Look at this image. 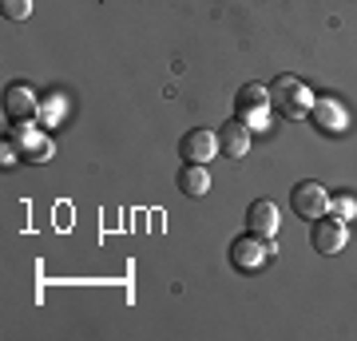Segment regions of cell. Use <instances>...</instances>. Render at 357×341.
Returning <instances> with one entry per match:
<instances>
[{"label": "cell", "mask_w": 357, "mask_h": 341, "mask_svg": "<svg viewBox=\"0 0 357 341\" xmlns=\"http://www.w3.org/2000/svg\"><path fill=\"white\" fill-rule=\"evenodd\" d=\"M266 107H270V88H262V84H246L234 100V115L246 127H266Z\"/></svg>", "instance_id": "4"}, {"label": "cell", "mask_w": 357, "mask_h": 341, "mask_svg": "<svg viewBox=\"0 0 357 341\" xmlns=\"http://www.w3.org/2000/svg\"><path fill=\"white\" fill-rule=\"evenodd\" d=\"M4 16L8 20H28L32 16V0H4Z\"/></svg>", "instance_id": "12"}, {"label": "cell", "mask_w": 357, "mask_h": 341, "mask_svg": "<svg viewBox=\"0 0 357 341\" xmlns=\"http://www.w3.org/2000/svg\"><path fill=\"white\" fill-rule=\"evenodd\" d=\"M16 135H20V139H24V143H28V155H32V159H36V163H44V155H48V151H52L48 143L40 139V135H32V131H28V123H24V127H20V131H16Z\"/></svg>", "instance_id": "11"}, {"label": "cell", "mask_w": 357, "mask_h": 341, "mask_svg": "<svg viewBox=\"0 0 357 341\" xmlns=\"http://www.w3.org/2000/svg\"><path fill=\"white\" fill-rule=\"evenodd\" d=\"M215 151H218V139L211 131H203V127H195V131H187L178 139V155L187 163H206V159H215Z\"/></svg>", "instance_id": "7"}, {"label": "cell", "mask_w": 357, "mask_h": 341, "mask_svg": "<svg viewBox=\"0 0 357 341\" xmlns=\"http://www.w3.org/2000/svg\"><path fill=\"white\" fill-rule=\"evenodd\" d=\"M330 206H333V211H337V218H345V222H349V218L357 215V202L349 199V195H337V199H333Z\"/></svg>", "instance_id": "13"}, {"label": "cell", "mask_w": 357, "mask_h": 341, "mask_svg": "<svg viewBox=\"0 0 357 341\" xmlns=\"http://www.w3.org/2000/svg\"><path fill=\"white\" fill-rule=\"evenodd\" d=\"M310 242H314V250L318 254H342L345 242H349L345 218H318L314 230H310Z\"/></svg>", "instance_id": "5"}, {"label": "cell", "mask_w": 357, "mask_h": 341, "mask_svg": "<svg viewBox=\"0 0 357 341\" xmlns=\"http://www.w3.org/2000/svg\"><path fill=\"white\" fill-rule=\"evenodd\" d=\"M246 230L250 234H262V238H274L278 234V206L270 199H255L250 211H246Z\"/></svg>", "instance_id": "8"}, {"label": "cell", "mask_w": 357, "mask_h": 341, "mask_svg": "<svg viewBox=\"0 0 357 341\" xmlns=\"http://www.w3.org/2000/svg\"><path fill=\"white\" fill-rule=\"evenodd\" d=\"M290 202H294V215H302L306 222H318V218H326V211H330V190L321 187V183H314V179H306V183H298V187L290 190Z\"/></svg>", "instance_id": "3"}, {"label": "cell", "mask_w": 357, "mask_h": 341, "mask_svg": "<svg viewBox=\"0 0 357 341\" xmlns=\"http://www.w3.org/2000/svg\"><path fill=\"white\" fill-rule=\"evenodd\" d=\"M36 107H40V100L28 84H13V88L4 91V112L13 115V119H28V115H36Z\"/></svg>", "instance_id": "9"}, {"label": "cell", "mask_w": 357, "mask_h": 341, "mask_svg": "<svg viewBox=\"0 0 357 341\" xmlns=\"http://www.w3.org/2000/svg\"><path fill=\"white\" fill-rule=\"evenodd\" d=\"M270 103H274L286 119H298V115L310 112L314 100H310V88L298 76H278L274 84H270Z\"/></svg>", "instance_id": "1"}, {"label": "cell", "mask_w": 357, "mask_h": 341, "mask_svg": "<svg viewBox=\"0 0 357 341\" xmlns=\"http://www.w3.org/2000/svg\"><path fill=\"white\" fill-rule=\"evenodd\" d=\"M215 139H218V151H227L230 159H243V155L250 151V127H246L243 119L234 115L230 123H222V127L215 131Z\"/></svg>", "instance_id": "6"}, {"label": "cell", "mask_w": 357, "mask_h": 341, "mask_svg": "<svg viewBox=\"0 0 357 341\" xmlns=\"http://www.w3.org/2000/svg\"><path fill=\"white\" fill-rule=\"evenodd\" d=\"M270 258H274V238H262V234H250L246 230L243 238L230 242V262L238 266V270H258Z\"/></svg>", "instance_id": "2"}, {"label": "cell", "mask_w": 357, "mask_h": 341, "mask_svg": "<svg viewBox=\"0 0 357 341\" xmlns=\"http://www.w3.org/2000/svg\"><path fill=\"white\" fill-rule=\"evenodd\" d=\"M178 190L187 195V199H199V195H206L211 190V175H206L203 163H187L183 171H178Z\"/></svg>", "instance_id": "10"}]
</instances>
